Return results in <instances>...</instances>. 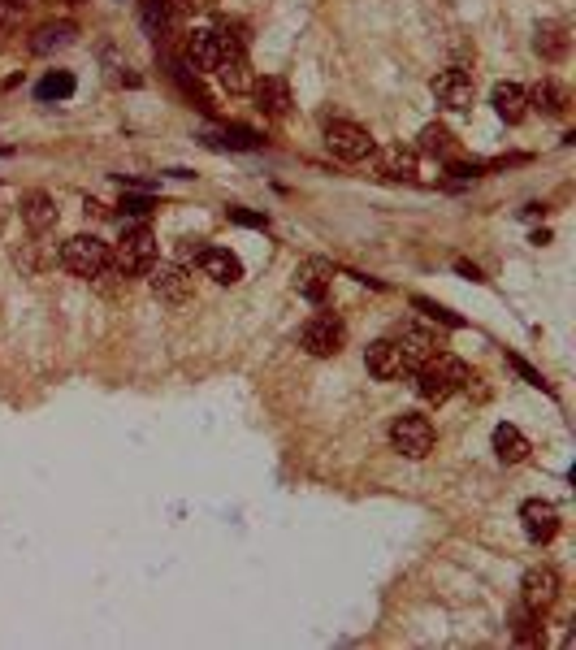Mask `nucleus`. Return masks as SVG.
Masks as SVG:
<instances>
[{
  "label": "nucleus",
  "instance_id": "obj_1",
  "mask_svg": "<svg viewBox=\"0 0 576 650\" xmlns=\"http://www.w3.org/2000/svg\"><path fill=\"white\" fill-rule=\"evenodd\" d=\"M468 364L451 351H434L425 364H416V390H421L425 403H447L451 395H460L468 386Z\"/></svg>",
  "mask_w": 576,
  "mask_h": 650
},
{
  "label": "nucleus",
  "instance_id": "obj_2",
  "mask_svg": "<svg viewBox=\"0 0 576 650\" xmlns=\"http://www.w3.org/2000/svg\"><path fill=\"white\" fill-rule=\"evenodd\" d=\"M113 252V269L122 273V278H143L152 265H156V234L143 226H126L122 239H117V247H109Z\"/></svg>",
  "mask_w": 576,
  "mask_h": 650
},
{
  "label": "nucleus",
  "instance_id": "obj_3",
  "mask_svg": "<svg viewBox=\"0 0 576 650\" xmlns=\"http://www.w3.org/2000/svg\"><path fill=\"white\" fill-rule=\"evenodd\" d=\"M61 265L78 273V278H104L113 269V252L100 234H74L61 243Z\"/></svg>",
  "mask_w": 576,
  "mask_h": 650
},
{
  "label": "nucleus",
  "instance_id": "obj_4",
  "mask_svg": "<svg viewBox=\"0 0 576 650\" xmlns=\"http://www.w3.org/2000/svg\"><path fill=\"white\" fill-rule=\"evenodd\" d=\"M343 343H347V325L338 321V312H325V308L304 325V334H299V347H304L308 356H317V360L338 356Z\"/></svg>",
  "mask_w": 576,
  "mask_h": 650
},
{
  "label": "nucleus",
  "instance_id": "obj_5",
  "mask_svg": "<svg viewBox=\"0 0 576 650\" xmlns=\"http://www.w3.org/2000/svg\"><path fill=\"white\" fill-rule=\"evenodd\" d=\"M390 447L399 455H408V460H425V455L434 451V425H429V416H416V412L395 416V425H390Z\"/></svg>",
  "mask_w": 576,
  "mask_h": 650
},
{
  "label": "nucleus",
  "instance_id": "obj_6",
  "mask_svg": "<svg viewBox=\"0 0 576 650\" xmlns=\"http://www.w3.org/2000/svg\"><path fill=\"white\" fill-rule=\"evenodd\" d=\"M434 100L442 104V109H451V113H464V109H473V96H477V87H473V74L460 70V65H451V70H438L434 74Z\"/></svg>",
  "mask_w": 576,
  "mask_h": 650
},
{
  "label": "nucleus",
  "instance_id": "obj_7",
  "mask_svg": "<svg viewBox=\"0 0 576 650\" xmlns=\"http://www.w3.org/2000/svg\"><path fill=\"white\" fill-rule=\"evenodd\" d=\"M325 143H330V152L334 156H343V161H364V156H373V135L364 126H356V122H325Z\"/></svg>",
  "mask_w": 576,
  "mask_h": 650
},
{
  "label": "nucleus",
  "instance_id": "obj_8",
  "mask_svg": "<svg viewBox=\"0 0 576 650\" xmlns=\"http://www.w3.org/2000/svg\"><path fill=\"white\" fill-rule=\"evenodd\" d=\"M148 286H152V295L161 299V304H187V295H191L187 269L174 265V260H165V265H152L148 269Z\"/></svg>",
  "mask_w": 576,
  "mask_h": 650
},
{
  "label": "nucleus",
  "instance_id": "obj_9",
  "mask_svg": "<svg viewBox=\"0 0 576 650\" xmlns=\"http://www.w3.org/2000/svg\"><path fill=\"white\" fill-rule=\"evenodd\" d=\"M559 598V572L555 568H529L520 581V603L529 611H546Z\"/></svg>",
  "mask_w": 576,
  "mask_h": 650
},
{
  "label": "nucleus",
  "instance_id": "obj_10",
  "mask_svg": "<svg viewBox=\"0 0 576 650\" xmlns=\"http://www.w3.org/2000/svg\"><path fill=\"white\" fill-rule=\"evenodd\" d=\"M390 343L399 347V356H403V364H425L429 356H434L438 351V343H434V334L425 330V325H416V321H403L399 330H395V338H390Z\"/></svg>",
  "mask_w": 576,
  "mask_h": 650
},
{
  "label": "nucleus",
  "instance_id": "obj_11",
  "mask_svg": "<svg viewBox=\"0 0 576 650\" xmlns=\"http://www.w3.org/2000/svg\"><path fill=\"white\" fill-rule=\"evenodd\" d=\"M520 525H525L529 533V542H551L555 533H559V512L546 499H529L525 507H520Z\"/></svg>",
  "mask_w": 576,
  "mask_h": 650
},
{
  "label": "nucleus",
  "instance_id": "obj_12",
  "mask_svg": "<svg viewBox=\"0 0 576 650\" xmlns=\"http://www.w3.org/2000/svg\"><path fill=\"white\" fill-rule=\"evenodd\" d=\"M195 260H200L204 278H213V282H221V286H234V282L243 278L239 256L226 252V247H200V252H195Z\"/></svg>",
  "mask_w": 576,
  "mask_h": 650
},
{
  "label": "nucleus",
  "instance_id": "obj_13",
  "mask_svg": "<svg viewBox=\"0 0 576 650\" xmlns=\"http://www.w3.org/2000/svg\"><path fill=\"white\" fill-rule=\"evenodd\" d=\"M364 364H369V373L377 377V382H395V377H403V356L399 347L390 343V338H377V343H369V351H364Z\"/></svg>",
  "mask_w": 576,
  "mask_h": 650
},
{
  "label": "nucleus",
  "instance_id": "obj_14",
  "mask_svg": "<svg viewBox=\"0 0 576 650\" xmlns=\"http://www.w3.org/2000/svg\"><path fill=\"white\" fill-rule=\"evenodd\" d=\"M330 278H334V269L325 265V260H304L295 273V291L312 299V304H325V295H330Z\"/></svg>",
  "mask_w": 576,
  "mask_h": 650
},
{
  "label": "nucleus",
  "instance_id": "obj_15",
  "mask_svg": "<svg viewBox=\"0 0 576 650\" xmlns=\"http://www.w3.org/2000/svg\"><path fill=\"white\" fill-rule=\"evenodd\" d=\"M182 65H187V70H217V65H221L217 35L213 31H191L187 48H182Z\"/></svg>",
  "mask_w": 576,
  "mask_h": 650
},
{
  "label": "nucleus",
  "instance_id": "obj_16",
  "mask_svg": "<svg viewBox=\"0 0 576 650\" xmlns=\"http://www.w3.org/2000/svg\"><path fill=\"white\" fill-rule=\"evenodd\" d=\"M377 178L386 182H412L416 178V152L412 148H382V156H377Z\"/></svg>",
  "mask_w": 576,
  "mask_h": 650
},
{
  "label": "nucleus",
  "instance_id": "obj_17",
  "mask_svg": "<svg viewBox=\"0 0 576 650\" xmlns=\"http://www.w3.org/2000/svg\"><path fill=\"white\" fill-rule=\"evenodd\" d=\"M494 113L503 117L507 126H516V122H525V113H529V91L525 87H516V83H499L494 87Z\"/></svg>",
  "mask_w": 576,
  "mask_h": 650
},
{
  "label": "nucleus",
  "instance_id": "obj_18",
  "mask_svg": "<svg viewBox=\"0 0 576 650\" xmlns=\"http://www.w3.org/2000/svg\"><path fill=\"white\" fill-rule=\"evenodd\" d=\"M256 104H260V113H269V117H286V109H291V87H286V78H278V74L260 78Z\"/></svg>",
  "mask_w": 576,
  "mask_h": 650
},
{
  "label": "nucleus",
  "instance_id": "obj_19",
  "mask_svg": "<svg viewBox=\"0 0 576 650\" xmlns=\"http://www.w3.org/2000/svg\"><path fill=\"white\" fill-rule=\"evenodd\" d=\"M74 35H78L74 22H44V26H39V31L31 35V52L48 57V52H57V48H70Z\"/></svg>",
  "mask_w": 576,
  "mask_h": 650
},
{
  "label": "nucleus",
  "instance_id": "obj_20",
  "mask_svg": "<svg viewBox=\"0 0 576 650\" xmlns=\"http://www.w3.org/2000/svg\"><path fill=\"white\" fill-rule=\"evenodd\" d=\"M208 148H230V152H252L260 148V135L256 130H247V126H221V130H204L200 135Z\"/></svg>",
  "mask_w": 576,
  "mask_h": 650
},
{
  "label": "nucleus",
  "instance_id": "obj_21",
  "mask_svg": "<svg viewBox=\"0 0 576 650\" xmlns=\"http://www.w3.org/2000/svg\"><path fill=\"white\" fill-rule=\"evenodd\" d=\"M529 438L520 434L516 425H499L494 429V455H499L503 464H520V460H529Z\"/></svg>",
  "mask_w": 576,
  "mask_h": 650
},
{
  "label": "nucleus",
  "instance_id": "obj_22",
  "mask_svg": "<svg viewBox=\"0 0 576 650\" xmlns=\"http://www.w3.org/2000/svg\"><path fill=\"white\" fill-rule=\"evenodd\" d=\"M22 221L31 230H48L52 221H57V204H52V195H44V191L22 195Z\"/></svg>",
  "mask_w": 576,
  "mask_h": 650
},
{
  "label": "nucleus",
  "instance_id": "obj_23",
  "mask_svg": "<svg viewBox=\"0 0 576 650\" xmlns=\"http://www.w3.org/2000/svg\"><path fill=\"white\" fill-rule=\"evenodd\" d=\"M529 104H533L538 113H546V117H564V113H568V91L559 87V83H551V78H546V83L533 87Z\"/></svg>",
  "mask_w": 576,
  "mask_h": 650
},
{
  "label": "nucleus",
  "instance_id": "obj_24",
  "mask_svg": "<svg viewBox=\"0 0 576 650\" xmlns=\"http://www.w3.org/2000/svg\"><path fill=\"white\" fill-rule=\"evenodd\" d=\"M533 48H538L546 61H564L568 57V31L559 22H542L538 26V39H533Z\"/></svg>",
  "mask_w": 576,
  "mask_h": 650
},
{
  "label": "nucleus",
  "instance_id": "obj_25",
  "mask_svg": "<svg viewBox=\"0 0 576 650\" xmlns=\"http://www.w3.org/2000/svg\"><path fill=\"white\" fill-rule=\"evenodd\" d=\"M512 637H516L520 646H538V642H542V611L520 607L516 620H512Z\"/></svg>",
  "mask_w": 576,
  "mask_h": 650
},
{
  "label": "nucleus",
  "instance_id": "obj_26",
  "mask_svg": "<svg viewBox=\"0 0 576 650\" xmlns=\"http://www.w3.org/2000/svg\"><path fill=\"white\" fill-rule=\"evenodd\" d=\"M139 13H143L148 35H161L169 26V18H174V0H139Z\"/></svg>",
  "mask_w": 576,
  "mask_h": 650
},
{
  "label": "nucleus",
  "instance_id": "obj_27",
  "mask_svg": "<svg viewBox=\"0 0 576 650\" xmlns=\"http://www.w3.org/2000/svg\"><path fill=\"white\" fill-rule=\"evenodd\" d=\"M35 96L39 100H65V96H74V74H65V70H52L44 83L35 87Z\"/></svg>",
  "mask_w": 576,
  "mask_h": 650
},
{
  "label": "nucleus",
  "instance_id": "obj_28",
  "mask_svg": "<svg viewBox=\"0 0 576 650\" xmlns=\"http://www.w3.org/2000/svg\"><path fill=\"white\" fill-rule=\"evenodd\" d=\"M451 130L447 126H425L421 130V152H429V156H451Z\"/></svg>",
  "mask_w": 576,
  "mask_h": 650
},
{
  "label": "nucleus",
  "instance_id": "obj_29",
  "mask_svg": "<svg viewBox=\"0 0 576 650\" xmlns=\"http://www.w3.org/2000/svg\"><path fill=\"white\" fill-rule=\"evenodd\" d=\"M174 78H178V87L182 91H187V100H195V109H213V100H208V91L200 87V78H191V70H187V65H174Z\"/></svg>",
  "mask_w": 576,
  "mask_h": 650
},
{
  "label": "nucleus",
  "instance_id": "obj_30",
  "mask_svg": "<svg viewBox=\"0 0 576 650\" xmlns=\"http://www.w3.org/2000/svg\"><path fill=\"white\" fill-rule=\"evenodd\" d=\"M217 74H221V83H226L230 91H243V87H247V57H230V61H221V65H217Z\"/></svg>",
  "mask_w": 576,
  "mask_h": 650
},
{
  "label": "nucleus",
  "instance_id": "obj_31",
  "mask_svg": "<svg viewBox=\"0 0 576 650\" xmlns=\"http://www.w3.org/2000/svg\"><path fill=\"white\" fill-rule=\"evenodd\" d=\"M412 304H416V308H421V312H425V317H429V321H442V325H451V330H460V325H464V321H460V317H455V312H451V308H442V304H434V299H421V295H416V299H412Z\"/></svg>",
  "mask_w": 576,
  "mask_h": 650
},
{
  "label": "nucleus",
  "instance_id": "obj_32",
  "mask_svg": "<svg viewBox=\"0 0 576 650\" xmlns=\"http://www.w3.org/2000/svg\"><path fill=\"white\" fill-rule=\"evenodd\" d=\"M507 364H512V369H516L520 377H525V382H529V386H538V390H551V386H546V377H542L538 369H533V364H529V360H520V356H507Z\"/></svg>",
  "mask_w": 576,
  "mask_h": 650
},
{
  "label": "nucleus",
  "instance_id": "obj_33",
  "mask_svg": "<svg viewBox=\"0 0 576 650\" xmlns=\"http://www.w3.org/2000/svg\"><path fill=\"white\" fill-rule=\"evenodd\" d=\"M226 217H230V221H239V226H252V230H265V226H269V217L247 213V208H226Z\"/></svg>",
  "mask_w": 576,
  "mask_h": 650
},
{
  "label": "nucleus",
  "instance_id": "obj_34",
  "mask_svg": "<svg viewBox=\"0 0 576 650\" xmlns=\"http://www.w3.org/2000/svg\"><path fill=\"white\" fill-rule=\"evenodd\" d=\"M122 208H126V213H135V217H143V213H152V200H126Z\"/></svg>",
  "mask_w": 576,
  "mask_h": 650
},
{
  "label": "nucleus",
  "instance_id": "obj_35",
  "mask_svg": "<svg viewBox=\"0 0 576 650\" xmlns=\"http://www.w3.org/2000/svg\"><path fill=\"white\" fill-rule=\"evenodd\" d=\"M455 269H460V273H464V278H473V282H481V269H477V265H468V260H460V265H455Z\"/></svg>",
  "mask_w": 576,
  "mask_h": 650
},
{
  "label": "nucleus",
  "instance_id": "obj_36",
  "mask_svg": "<svg viewBox=\"0 0 576 650\" xmlns=\"http://www.w3.org/2000/svg\"><path fill=\"white\" fill-rule=\"evenodd\" d=\"M0 226H5V217H0Z\"/></svg>",
  "mask_w": 576,
  "mask_h": 650
}]
</instances>
